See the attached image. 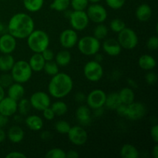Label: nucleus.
<instances>
[{"label": "nucleus", "mask_w": 158, "mask_h": 158, "mask_svg": "<svg viewBox=\"0 0 158 158\" xmlns=\"http://www.w3.org/2000/svg\"><path fill=\"white\" fill-rule=\"evenodd\" d=\"M150 135L152 138L153 141L155 143L158 142V125L154 124L151 127V130H150Z\"/></svg>", "instance_id": "49530a36"}, {"label": "nucleus", "mask_w": 158, "mask_h": 158, "mask_svg": "<svg viewBox=\"0 0 158 158\" xmlns=\"http://www.w3.org/2000/svg\"><path fill=\"white\" fill-rule=\"evenodd\" d=\"M35 29L34 20L26 12H18L12 15L8 23L6 30L16 40H24Z\"/></svg>", "instance_id": "f257e3e1"}, {"label": "nucleus", "mask_w": 158, "mask_h": 158, "mask_svg": "<svg viewBox=\"0 0 158 158\" xmlns=\"http://www.w3.org/2000/svg\"><path fill=\"white\" fill-rule=\"evenodd\" d=\"M43 70L44 71V73L46 75L52 77V76L56 75V74H57L60 72V66L53 60L48 61L46 62V63H45Z\"/></svg>", "instance_id": "f704fd0d"}, {"label": "nucleus", "mask_w": 158, "mask_h": 158, "mask_svg": "<svg viewBox=\"0 0 158 158\" xmlns=\"http://www.w3.org/2000/svg\"><path fill=\"white\" fill-rule=\"evenodd\" d=\"M89 3L88 0H70L71 7L75 11H85Z\"/></svg>", "instance_id": "4c0bfd02"}, {"label": "nucleus", "mask_w": 158, "mask_h": 158, "mask_svg": "<svg viewBox=\"0 0 158 158\" xmlns=\"http://www.w3.org/2000/svg\"><path fill=\"white\" fill-rule=\"evenodd\" d=\"M6 158H26V155L23 152L20 151H12L9 154H6Z\"/></svg>", "instance_id": "09e8293b"}, {"label": "nucleus", "mask_w": 158, "mask_h": 158, "mask_svg": "<svg viewBox=\"0 0 158 158\" xmlns=\"http://www.w3.org/2000/svg\"><path fill=\"white\" fill-rule=\"evenodd\" d=\"M77 45L79 51L86 56L95 55L101 47L100 41L94 35H85L79 39Z\"/></svg>", "instance_id": "39448f33"}, {"label": "nucleus", "mask_w": 158, "mask_h": 158, "mask_svg": "<svg viewBox=\"0 0 158 158\" xmlns=\"http://www.w3.org/2000/svg\"><path fill=\"white\" fill-rule=\"evenodd\" d=\"M68 19L72 29L77 32L86 29L89 23V19L85 11H71Z\"/></svg>", "instance_id": "6e6552de"}, {"label": "nucleus", "mask_w": 158, "mask_h": 158, "mask_svg": "<svg viewBox=\"0 0 158 158\" xmlns=\"http://www.w3.org/2000/svg\"><path fill=\"white\" fill-rule=\"evenodd\" d=\"M135 15L138 21L147 22L152 16V9L148 4L143 3L137 8Z\"/></svg>", "instance_id": "5701e85b"}, {"label": "nucleus", "mask_w": 158, "mask_h": 158, "mask_svg": "<svg viewBox=\"0 0 158 158\" xmlns=\"http://www.w3.org/2000/svg\"><path fill=\"white\" fill-rule=\"evenodd\" d=\"M50 107L55 115L58 116V117H62V116L65 115L68 111L67 104L62 100H57L53 103H51Z\"/></svg>", "instance_id": "2f4dec72"}, {"label": "nucleus", "mask_w": 158, "mask_h": 158, "mask_svg": "<svg viewBox=\"0 0 158 158\" xmlns=\"http://www.w3.org/2000/svg\"><path fill=\"white\" fill-rule=\"evenodd\" d=\"M104 106H102V107L97 108V109L94 110V115L96 117H100L103 115L104 114Z\"/></svg>", "instance_id": "864d4df0"}, {"label": "nucleus", "mask_w": 158, "mask_h": 158, "mask_svg": "<svg viewBox=\"0 0 158 158\" xmlns=\"http://www.w3.org/2000/svg\"><path fill=\"white\" fill-rule=\"evenodd\" d=\"M41 54L46 62L52 61V60H54V57H55V53H54V52L52 49H49V48H47V49H46L45 50H43V52H41Z\"/></svg>", "instance_id": "c03bdc74"}, {"label": "nucleus", "mask_w": 158, "mask_h": 158, "mask_svg": "<svg viewBox=\"0 0 158 158\" xmlns=\"http://www.w3.org/2000/svg\"><path fill=\"white\" fill-rule=\"evenodd\" d=\"M2 1H7V0H2Z\"/></svg>", "instance_id": "338daca9"}, {"label": "nucleus", "mask_w": 158, "mask_h": 158, "mask_svg": "<svg viewBox=\"0 0 158 158\" xmlns=\"http://www.w3.org/2000/svg\"><path fill=\"white\" fill-rule=\"evenodd\" d=\"M106 94L101 89H94L86 95V105L90 109L94 110L97 108L104 106Z\"/></svg>", "instance_id": "f8f14e48"}, {"label": "nucleus", "mask_w": 158, "mask_h": 158, "mask_svg": "<svg viewBox=\"0 0 158 158\" xmlns=\"http://www.w3.org/2000/svg\"><path fill=\"white\" fill-rule=\"evenodd\" d=\"M121 103L123 104L129 105L134 101H135V93L134 89H131L129 86H126L120 89L118 92Z\"/></svg>", "instance_id": "a878e982"}, {"label": "nucleus", "mask_w": 158, "mask_h": 158, "mask_svg": "<svg viewBox=\"0 0 158 158\" xmlns=\"http://www.w3.org/2000/svg\"><path fill=\"white\" fill-rule=\"evenodd\" d=\"M17 113V101L7 96L0 100V114L4 117H13Z\"/></svg>", "instance_id": "dca6fc26"}, {"label": "nucleus", "mask_w": 158, "mask_h": 158, "mask_svg": "<svg viewBox=\"0 0 158 158\" xmlns=\"http://www.w3.org/2000/svg\"><path fill=\"white\" fill-rule=\"evenodd\" d=\"M94 60L98 62V63H101V62L103 60V56L102 55L101 53H100L99 52H97L95 55H94Z\"/></svg>", "instance_id": "4d7b16f0"}, {"label": "nucleus", "mask_w": 158, "mask_h": 158, "mask_svg": "<svg viewBox=\"0 0 158 158\" xmlns=\"http://www.w3.org/2000/svg\"><path fill=\"white\" fill-rule=\"evenodd\" d=\"M6 97V92H5V88L0 85V100H2L4 97Z\"/></svg>", "instance_id": "e2e57ef3"}, {"label": "nucleus", "mask_w": 158, "mask_h": 158, "mask_svg": "<svg viewBox=\"0 0 158 158\" xmlns=\"http://www.w3.org/2000/svg\"><path fill=\"white\" fill-rule=\"evenodd\" d=\"M147 47L151 51H155L158 49V37L157 35L151 36L147 41Z\"/></svg>", "instance_id": "37998d69"}, {"label": "nucleus", "mask_w": 158, "mask_h": 158, "mask_svg": "<svg viewBox=\"0 0 158 158\" xmlns=\"http://www.w3.org/2000/svg\"><path fill=\"white\" fill-rule=\"evenodd\" d=\"M120 77V71H117V70H115L112 73V78L114 79V80H118L119 77Z\"/></svg>", "instance_id": "052dcab7"}, {"label": "nucleus", "mask_w": 158, "mask_h": 158, "mask_svg": "<svg viewBox=\"0 0 158 158\" xmlns=\"http://www.w3.org/2000/svg\"><path fill=\"white\" fill-rule=\"evenodd\" d=\"M83 75L89 82L96 83L100 81L103 76V68L101 63L94 60L88 61L83 66Z\"/></svg>", "instance_id": "0eeeda50"}, {"label": "nucleus", "mask_w": 158, "mask_h": 158, "mask_svg": "<svg viewBox=\"0 0 158 158\" xmlns=\"http://www.w3.org/2000/svg\"><path fill=\"white\" fill-rule=\"evenodd\" d=\"M86 95L85 94L82 92H78L75 94L74 96V100L77 103H82L83 102L86 101Z\"/></svg>", "instance_id": "8fccbe9b"}, {"label": "nucleus", "mask_w": 158, "mask_h": 158, "mask_svg": "<svg viewBox=\"0 0 158 158\" xmlns=\"http://www.w3.org/2000/svg\"><path fill=\"white\" fill-rule=\"evenodd\" d=\"M24 8L29 12L40 11L44 5V0H23Z\"/></svg>", "instance_id": "c756f323"}, {"label": "nucleus", "mask_w": 158, "mask_h": 158, "mask_svg": "<svg viewBox=\"0 0 158 158\" xmlns=\"http://www.w3.org/2000/svg\"><path fill=\"white\" fill-rule=\"evenodd\" d=\"M145 80L147 83L150 86H154L157 83V75L155 72L153 70L148 71V73L145 75Z\"/></svg>", "instance_id": "79ce46f5"}, {"label": "nucleus", "mask_w": 158, "mask_h": 158, "mask_svg": "<svg viewBox=\"0 0 158 158\" xmlns=\"http://www.w3.org/2000/svg\"><path fill=\"white\" fill-rule=\"evenodd\" d=\"M117 35V41L122 49L131 50L137 47L139 43V38L137 32L131 28L125 27L120 31Z\"/></svg>", "instance_id": "423d86ee"}, {"label": "nucleus", "mask_w": 158, "mask_h": 158, "mask_svg": "<svg viewBox=\"0 0 158 158\" xmlns=\"http://www.w3.org/2000/svg\"><path fill=\"white\" fill-rule=\"evenodd\" d=\"M29 102L32 108L37 111H43L51 105V98L49 94L43 91H37L30 96Z\"/></svg>", "instance_id": "9d476101"}, {"label": "nucleus", "mask_w": 158, "mask_h": 158, "mask_svg": "<svg viewBox=\"0 0 158 158\" xmlns=\"http://www.w3.org/2000/svg\"><path fill=\"white\" fill-rule=\"evenodd\" d=\"M120 154L123 158H138L139 151L134 145L131 143H125L121 147Z\"/></svg>", "instance_id": "bb28decb"}, {"label": "nucleus", "mask_w": 158, "mask_h": 158, "mask_svg": "<svg viewBox=\"0 0 158 158\" xmlns=\"http://www.w3.org/2000/svg\"><path fill=\"white\" fill-rule=\"evenodd\" d=\"M6 26H4V24H3V23L0 21V35H2V34L4 33V32H6Z\"/></svg>", "instance_id": "0e129e2a"}, {"label": "nucleus", "mask_w": 158, "mask_h": 158, "mask_svg": "<svg viewBox=\"0 0 158 158\" xmlns=\"http://www.w3.org/2000/svg\"><path fill=\"white\" fill-rule=\"evenodd\" d=\"M13 82V79L10 73H4L0 76V85L3 88H8Z\"/></svg>", "instance_id": "ea45409f"}, {"label": "nucleus", "mask_w": 158, "mask_h": 158, "mask_svg": "<svg viewBox=\"0 0 158 158\" xmlns=\"http://www.w3.org/2000/svg\"><path fill=\"white\" fill-rule=\"evenodd\" d=\"M73 88V80L67 73H60L52 76L48 84V92L55 99H63L67 97Z\"/></svg>", "instance_id": "f03ea898"}, {"label": "nucleus", "mask_w": 158, "mask_h": 158, "mask_svg": "<svg viewBox=\"0 0 158 158\" xmlns=\"http://www.w3.org/2000/svg\"><path fill=\"white\" fill-rule=\"evenodd\" d=\"M31 109H32V106L28 99L23 97L21 100L17 101V112L23 117H26L30 112Z\"/></svg>", "instance_id": "7c9ffc66"}, {"label": "nucleus", "mask_w": 158, "mask_h": 158, "mask_svg": "<svg viewBox=\"0 0 158 158\" xmlns=\"http://www.w3.org/2000/svg\"><path fill=\"white\" fill-rule=\"evenodd\" d=\"M127 83L128 86L131 87V89H135L138 87V85H137V83L136 80H134V79L132 78H128L127 80Z\"/></svg>", "instance_id": "603ef678"}, {"label": "nucleus", "mask_w": 158, "mask_h": 158, "mask_svg": "<svg viewBox=\"0 0 158 158\" xmlns=\"http://www.w3.org/2000/svg\"><path fill=\"white\" fill-rule=\"evenodd\" d=\"M24 137L25 132L23 129L16 125L11 127L6 134V137L12 143H19L20 142L23 141Z\"/></svg>", "instance_id": "412c9836"}, {"label": "nucleus", "mask_w": 158, "mask_h": 158, "mask_svg": "<svg viewBox=\"0 0 158 158\" xmlns=\"http://www.w3.org/2000/svg\"><path fill=\"white\" fill-rule=\"evenodd\" d=\"M79 157H80V154L75 150H69L67 152H66V157L67 158H77Z\"/></svg>", "instance_id": "3c124183"}, {"label": "nucleus", "mask_w": 158, "mask_h": 158, "mask_svg": "<svg viewBox=\"0 0 158 158\" xmlns=\"http://www.w3.org/2000/svg\"><path fill=\"white\" fill-rule=\"evenodd\" d=\"M147 113L146 106L141 102L134 101L127 106L126 117L133 121L141 120Z\"/></svg>", "instance_id": "ddd939ff"}, {"label": "nucleus", "mask_w": 158, "mask_h": 158, "mask_svg": "<svg viewBox=\"0 0 158 158\" xmlns=\"http://www.w3.org/2000/svg\"><path fill=\"white\" fill-rule=\"evenodd\" d=\"M86 12L89 21L96 24L103 23L107 19V11L104 6L99 3H94L88 6Z\"/></svg>", "instance_id": "1a4fd4ad"}, {"label": "nucleus", "mask_w": 158, "mask_h": 158, "mask_svg": "<svg viewBox=\"0 0 158 158\" xmlns=\"http://www.w3.org/2000/svg\"><path fill=\"white\" fill-rule=\"evenodd\" d=\"M13 117H14V120H15V122H17V123H20V122L23 120V116H21L20 114H15V115H13Z\"/></svg>", "instance_id": "680f3d73"}, {"label": "nucleus", "mask_w": 158, "mask_h": 158, "mask_svg": "<svg viewBox=\"0 0 158 158\" xmlns=\"http://www.w3.org/2000/svg\"><path fill=\"white\" fill-rule=\"evenodd\" d=\"M42 112H43V117H44L45 120H49V121H51V120H53L56 117L55 114H54V112L52 111V110L51 109L50 106L43 110Z\"/></svg>", "instance_id": "a18cd8bd"}, {"label": "nucleus", "mask_w": 158, "mask_h": 158, "mask_svg": "<svg viewBox=\"0 0 158 158\" xmlns=\"http://www.w3.org/2000/svg\"><path fill=\"white\" fill-rule=\"evenodd\" d=\"M15 62V59L11 54H3L0 56V70L4 73L9 72Z\"/></svg>", "instance_id": "c85d7f7f"}, {"label": "nucleus", "mask_w": 158, "mask_h": 158, "mask_svg": "<svg viewBox=\"0 0 158 158\" xmlns=\"http://www.w3.org/2000/svg\"><path fill=\"white\" fill-rule=\"evenodd\" d=\"M32 73L33 72L29 63L26 60H18L15 62L10 70V74L13 79V81L22 84L30 80Z\"/></svg>", "instance_id": "20e7f679"}, {"label": "nucleus", "mask_w": 158, "mask_h": 158, "mask_svg": "<svg viewBox=\"0 0 158 158\" xmlns=\"http://www.w3.org/2000/svg\"><path fill=\"white\" fill-rule=\"evenodd\" d=\"M55 127L56 131L60 134H67L69 132V129H70L71 126L67 121L66 120H59L56 123H55Z\"/></svg>", "instance_id": "e433bc0d"}, {"label": "nucleus", "mask_w": 158, "mask_h": 158, "mask_svg": "<svg viewBox=\"0 0 158 158\" xmlns=\"http://www.w3.org/2000/svg\"><path fill=\"white\" fill-rule=\"evenodd\" d=\"M138 66L140 69L145 71L153 70L157 66L155 58L149 54H143L138 60Z\"/></svg>", "instance_id": "b1692460"}, {"label": "nucleus", "mask_w": 158, "mask_h": 158, "mask_svg": "<svg viewBox=\"0 0 158 158\" xmlns=\"http://www.w3.org/2000/svg\"><path fill=\"white\" fill-rule=\"evenodd\" d=\"M54 60L60 67H65L70 63L72 60V55L68 49H64L56 54Z\"/></svg>", "instance_id": "393cba45"}, {"label": "nucleus", "mask_w": 158, "mask_h": 158, "mask_svg": "<svg viewBox=\"0 0 158 158\" xmlns=\"http://www.w3.org/2000/svg\"><path fill=\"white\" fill-rule=\"evenodd\" d=\"M126 27L124 21L120 19H114L110 23V29L111 31L116 33H119Z\"/></svg>", "instance_id": "c9c22d12"}, {"label": "nucleus", "mask_w": 158, "mask_h": 158, "mask_svg": "<svg viewBox=\"0 0 158 158\" xmlns=\"http://www.w3.org/2000/svg\"><path fill=\"white\" fill-rule=\"evenodd\" d=\"M152 156L154 158H158V145L157 143H155L152 149Z\"/></svg>", "instance_id": "13d9d810"}, {"label": "nucleus", "mask_w": 158, "mask_h": 158, "mask_svg": "<svg viewBox=\"0 0 158 158\" xmlns=\"http://www.w3.org/2000/svg\"><path fill=\"white\" fill-rule=\"evenodd\" d=\"M70 6V0H53L50 4V9L56 12H64Z\"/></svg>", "instance_id": "72a5a7b5"}, {"label": "nucleus", "mask_w": 158, "mask_h": 158, "mask_svg": "<svg viewBox=\"0 0 158 158\" xmlns=\"http://www.w3.org/2000/svg\"><path fill=\"white\" fill-rule=\"evenodd\" d=\"M45 157L46 158H65L66 151H63L61 148H52L46 153Z\"/></svg>", "instance_id": "58836bf2"}, {"label": "nucleus", "mask_w": 158, "mask_h": 158, "mask_svg": "<svg viewBox=\"0 0 158 158\" xmlns=\"http://www.w3.org/2000/svg\"><path fill=\"white\" fill-rule=\"evenodd\" d=\"M8 123V118L0 114V128H2Z\"/></svg>", "instance_id": "6e6d98bb"}, {"label": "nucleus", "mask_w": 158, "mask_h": 158, "mask_svg": "<svg viewBox=\"0 0 158 158\" xmlns=\"http://www.w3.org/2000/svg\"><path fill=\"white\" fill-rule=\"evenodd\" d=\"M103 52L110 56H117L121 53L122 48L118 41L115 39H107L104 40L102 45Z\"/></svg>", "instance_id": "a211bd4d"}, {"label": "nucleus", "mask_w": 158, "mask_h": 158, "mask_svg": "<svg viewBox=\"0 0 158 158\" xmlns=\"http://www.w3.org/2000/svg\"><path fill=\"white\" fill-rule=\"evenodd\" d=\"M69 142L76 146H83L88 140L87 131L83 127V126L71 127L67 134Z\"/></svg>", "instance_id": "9b49d317"}, {"label": "nucleus", "mask_w": 158, "mask_h": 158, "mask_svg": "<svg viewBox=\"0 0 158 158\" xmlns=\"http://www.w3.org/2000/svg\"><path fill=\"white\" fill-rule=\"evenodd\" d=\"M6 138V133L5 132L2 128H0V143L4 141Z\"/></svg>", "instance_id": "bf43d9fd"}, {"label": "nucleus", "mask_w": 158, "mask_h": 158, "mask_svg": "<svg viewBox=\"0 0 158 158\" xmlns=\"http://www.w3.org/2000/svg\"><path fill=\"white\" fill-rule=\"evenodd\" d=\"M27 46L32 52L41 53L49 48L50 39L47 32L41 29H34L26 38Z\"/></svg>", "instance_id": "7ed1b4c3"}, {"label": "nucleus", "mask_w": 158, "mask_h": 158, "mask_svg": "<svg viewBox=\"0 0 158 158\" xmlns=\"http://www.w3.org/2000/svg\"><path fill=\"white\" fill-rule=\"evenodd\" d=\"M25 124L32 131H40L43 128L44 122L43 118L38 115H27L25 119Z\"/></svg>", "instance_id": "aec40b11"}, {"label": "nucleus", "mask_w": 158, "mask_h": 158, "mask_svg": "<svg viewBox=\"0 0 158 158\" xmlns=\"http://www.w3.org/2000/svg\"><path fill=\"white\" fill-rule=\"evenodd\" d=\"M79 37L77 32L73 29H66L60 33L59 40L60 43L66 49H69L77 46Z\"/></svg>", "instance_id": "4468645a"}, {"label": "nucleus", "mask_w": 158, "mask_h": 158, "mask_svg": "<svg viewBox=\"0 0 158 158\" xmlns=\"http://www.w3.org/2000/svg\"><path fill=\"white\" fill-rule=\"evenodd\" d=\"M121 100L118 93H110L106 94L104 106L110 110H115L117 106L121 104Z\"/></svg>", "instance_id": "cd10ccee"}, {"label": "nucleus", "mask_w": 158, "mask_h": 158, "mask_svg": "<svg viewBox=\"0 0 158 158\" xmlns=\"http://www.w3.org/2000/svg\"><path fill=\"white\" fill-rule=\"evenodd\" d=\"M75 117L77 122L81 126H88L92 120L91 109L87 105H80L77 107L75 112Z\"/></svg>", "instance_id": "f3484780"}, {"label": "nucleus", "mask_w": 158, "mask_h": 158, "mask_svg": "<svg viewBox=\"0 0 158 158\" xmlns=\"http://www.w3.org/2000/svg\"><path fill=\"white\" fill-rule=\"evenodd\" d=\"M108 32H109V29L107 26L103 23H99L97 24V26L94 29V36L100 41L104 40L107 36Z\"/></svg>", "instance_id": "473e14b6"}, {"label": "nucleus", "mask_w": 158, "mask_h": 158, "mask_svg": "<svg viewBox=\"0 0 158 158\" xmlns=\"http://www.w3.org/2000/svg\"><path fill=\"white\" fill-rule=\"evenodd\" d=\"M25 93H26V90H25V87L23 86V85L22 83H16V82H13L7 88L8 97L16 100V101H19L24 97Z\"/></svg>", "instance_id": "6ab92c4d"}, {"label": "nucleus", "mask_w": 158, "mask_h": 158, "mask_svg": "<svg viewBox=\"0 0 158 158\" xmlns=\"http://www.w3.org/2000/svg\"><path fill=\"white\" fill-rule=\"evenodd\" d=\"M28 63H29L32 72L38 73L41 72V71L43 70L45 63H46V61H45V60L43 59L41 53L34 52V53L31 56L30 58H29Z\"/></svg>", "instance_id": "4be33fe9"}, {"label": "nucleus", "mask_w": 158, "mask_h": 158, "mask_svg": "<svg viewBox=\"0 0 158 158\" xmlns=\"http://www.w3.org/2000/svg\"><path fill=\"white\" fill-rule=\"evenodd\" d=\"M40 137L43 139V140H48L50 139L51 137V133L49 131H43L40 134Z\"/></svg>", "instance_id": "5fc2aeb1"}, {"label": "nucleus", "mask_w": 158, "mask_h": 158, "mask_svg": "<svg viewBox=\"0 0 158 158\" xmlns=\"http://www.w3.org/2000/svg\"><path fill=\"white\" fill-rule=\"evenodd\" d=\"M108 7L114 10H118L124 6L126 0H105Z\"/></svg>", "instance_id": "a19ab883"}, {"label": "nucleus", "mask_w": 158, "mask_h": 158, "mask_svg": "<svg viewBox=\"0 0 158 158\" xmlns=\"http://www.w3.org/2000/svg\"><path fill=\"white\" fill-rule=\"evenodd\" d=\"M127 105L121 103V104H120L118 106H117V108L115 110V111L117 112V114H118L120 117H126V113H127Z\"/></svg>", "instance_id": "de8ad7c7"}, {"label": "nucleus", "mask_w": 158, "mask_h": 158, "mask_svg": "<svg viewBox=\"0 0 158 158\" xmlns=\"http://www.w3.org/2000/svg\"><path fill=\"white\" fill-rule=\"evenodd\" d=\"M17 46V40L9 32H4L0 35V52L2 54H12Z\"/></svg>", "instance_id": "2eb2a0df"}, {"label": "nucleus", "mask_w": 158, "mask_h": 158, "mask_svg": "<svg viewBox=\"0 0 158 158\" xmlns=\"http://www.w3.org/2000/svg\"><path fill=\"white\" fill-rule=\"evenodd\" d=\"M89 2H90L91 4H94V3H99L101 0H88Z\"/></svg>", "instance_id": "69168bd1"}]
</instances>
